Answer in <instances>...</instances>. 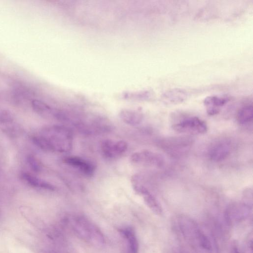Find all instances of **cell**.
Wrapping results in <instances>:
<instances>
[{
  "instance_id": "cell-1",
  "label": "cell",
  "mask_w": 253,
  "mask_h": 253,
  "mask_svg": "<svg viewBox=\"0 0 253 253\" xmlns=\"http://www.w3.org/2000/svg\"><path fill=\"white\" fill-rule=\"evenodd\" d=\"M176 227L184 239L198 253H211L212 245L206 234L193 219L179 215Z\"/></svg>"
},
{
  "instance_id": "cell-2",
  "label": "cell",
  "mask_w": 253,
  "mask_h": 253,
  "mask_svg": "<svg viewBox=\"0 0 253 253\" xmlns=\"http://www.w3.org/2000/svg\"><path fill=\"white\" fill-rule=\"evenodd\" d=\"M65 222L73 234L82 240L97 247L104 244V236L100 229L84 215H69Z\"/></svg>"
},
{
  "instance_id": "cell-3",
  "label": "cell",
  "mask_w": 253,
  "mask_h": 253,
  "mask_svg": "<svg viewBox=\"0 0 253 253\" xmlns=\"http://www.w3.org/2000/svg\"><path fill=\"white\" fill-rule=\"evenodd\" d=\"M42 135L48 141L50 151L67 153L73 148V133L65 126L54 125L48 127Z\"/></svg>"
},
{
  "instance_id": "cell-4",
  "label": "cell",
  "mask_w": 253,
  "mask_h": 253,
  "mask_svg": "<svg viewBox=\"0 0 253 253\" xmlns=\"http://www.w3.org/2000/svg\"><path fill=\"white\" fill-rule=\"evenodd\" d=\"M132 184L134 191L141 196L148 208L155 214L160 215L163 209L160 203L149 189L143 185L139 175H134L132 177Z\"/></svg>"
},
{
  "instance_id": "cell-5",
  "label": "cell",
  "mask_w": 253,
  "mask_h": 253,
  "mask_svg": "<svg viewBox=\"0 0 253 253\" xmlns=\"http://www.w3.org/2000/svg\"><path fill=\"white\" fill-rule=\"evenodd\" d=\"M252 208L247 202H235L230 204L225 210L224 220L229 225H233L245 220L250 216Z\"/></svg>"
},
{
  "instance_id": "cell-6",
  "label": "cell",
  "mask_w": 253,
  "mask_h": 253,
  "mask_svg": "<svg viewBox=\"0 0 253 253\" xmlns=\"http://www.w3.org/2000/svg\"><path fill=\"white\" fill-rule=\"evenodd\" d=\"M172 129L179 133L202 134L206 133L208 126L206 122L197 117H188L172 125Z\"/></svg>"
},
{
  "instance_id": "cell-7",
  "label": "cell",
  "mask_w": 253,
  "mask_h": 253,
  "mask_svg": "<svg viewBox=\"0 0 253 253\" xmlns=\"http://www.w3.org/2000/svg\"><path fill=\"white\" fill-rule=\"evenodd\" d=\"M130 161L135 164L156 168H161L165 164L161 154L147 150L134 152L130 156Z\"/></svg>"
},
{
  "instance_id": "cell-8",
  "label": "cell",
  "mask_w": 253,
  "mask_h": 253,
  "mask_svg": "<svg viewBox=\"0 0 253 253\" xmlns=\"http://www.w3.org/2000/svg\"><path fill=\"white\" fill-rule=\"evenodd\" d=\"M192 144L190 138L183 137H170L162 140L160 145L162 149L172 155H179L186 152Z\"/></svg>"
},
{
  "instance_id": "cell-9",
  "label": "cell",
  "mask_w": 253,
  "mask_h": 253,
  "mask_svg": "<svg viewBox=\"0 0 253 253\" xmlns=\"http://www.w3.org/2000/svg\"><path fill=\"white\" fill-rule=\"evenodd\" d=\"M128 144L124 140L106 139L100 145L102 155L106 158L114 159L122 155L127 150Z\"/></svg>"
},
{
  "instance_id": "cell-10",
  "label": "cell",
  "mask_w": 253,
  "mask_h": 253,
  "mask_svg": "<svg viewBox=\"0 0 253 253\" xmlns=\"http://www.w3.org/2000/svg\"><path fill=\"white\" fill-rule=\"evenodd\" d=\"M231 150L230 142L227 140H218L211 144L208 150V156L213 162H221L226 159Z\"/></svg>"
},
{
  "instance_id": "cell-11",
  "label": "cell",
  "mask_w": 253,
  "mask_h": 253,
  "mask_svg": "<svg viewBox=\"0 0 253 253\" xmlns=\"http://www.w3.org/2000/svg\"><path fill=\"white\" fill-rule=\"evenodd\" d=\"M63 161L86 176H91L95 172L96 167L93 163L82 158L71 156L64 158Z\"/></svg>"
},
{
  "instance_id": "cell-12",
  "label": "cell",
  "mask_w": 253,
  "mask_h": 253,
  "mask_svg": "<svg viewBox=\"0 0 253 253\" xmlns=\"http://www.w3.org/2000/svg\"><path fill=\"white\" fill-rule=\"evenodd\" d=\"M226 96L211 95L206 97L203 101L207 114L214 116L219 113L221 108L229 101Z\"/></svg>"
},
{
  "instance_id": "cell-13",
  "label": "cell",
  "mask_w": 253,
  "mask_h": 253,
  "mask_svg": "<svg viewBox=\"0 0 253 253\" xmlns=\"http://www.w3.org/2000/svg\"><path fill=\"white\" fill-rule=\"evenodd\" d=\"M120 233L126 241L128 253H138L139 244L133 228L125 226L120 229Z\"/></svg>"
},
{
  "instance_id": "cell-14",
  "label": "cell",
  "mask_w": 253,
  "mask_h": 253,
  "mask_svg": "<svg viewBox=\"0 0 253 253\" xmlns=\"http://www.w3.org/2000/svg\"><path fill=\"white\" fill-rule=\"evenodd\" d=\"M119 117L125 124L132 126L140 124L143 119L140 112L128 110H122Z\"/></svg>"
},
{
  "instance_id": "cell-15",
  "label": "cell",
  "mask_w": 253,
  "mask_h": 253,
  "mask_svg": "<svg viewBox=\"0 0 253 253\" xmlns=\"http://www.w3.org/2000/svg\"><path fill=\"white\" fill-rule=\"evenodd\" d=\"M187 97L186 92L182 89L175 88L165 92L163 99L170 103H178L183 102Z\"/></svg>"
},
{
  "instance_id": "cell-16",
  "label": "cell",
  "mask_w": 253,
  "mask_h": 253,
  "mask_svg": "<svg viewBox=\"0 0 253 253\" xmlns=\"http://www.w3.org/2000/svg\"><path fill=\"white\" fill-rule=\"evenodd\" d=\"M23 178L31 185L34 187H39L50 191L55 190V186L52 184L40 179L29 173H24L23 174Z\"/></svg>"
},
{
  "instance_id": "cell-17",
  "label": "cell",
  "mask_w": 253,
  "mask_h": 253,
  "mask_svg": "<svg viewBox=\"0 0 253 253\" xmlns=\"http://www.w3.org/2000/svg\"><path fill=\"white\" fill-rule=\"evenodd\" d=\"M253 118V107L252 105H248L241 108L237 113L236 119L238 123L245 125L252 121Z\"/></svg>"
},
{
  "instance_id": "cell-18",
  "label": "cell",
  "mask_w": 253,
  "mask_h": 253,
  "mask_svg": "<svg viewBox=\"0 0 253 253\" xmlns=\"http://www.w3.org/2000/svg\"><path fill=\"white\" fill-rule=\"evenodd\" d=\"M33 109L40 114H45L51 113V109L45 103L38 100H33L32 102Z\"/></svg>"
},
{
  "instance_id": "cell-19",
  "label": "cell",
  "mask_w": 253,
  "mask_h": 253,
  "mask_svg": "<svg viewBox=\"0 0 253 253\" xmlns=\"http://www.w3.org/2000/svg\"><path fill=\"white\" fill-rule=\"evenodd\" d=\"M28 163L33 170L39 172L42 169L41 165L37 158L33 156H29L27 158Z\"/></svg>"
},
{
  "instance_id": "cell-20",
  "label": "cell",
  "mask_w": 253,
  "mask_h": 253,
  "mask_svg": "<svg viewBox=\"0 0 253 253\" xmlns=\"http://www.w3.org/2000/svg\"><path fill=\"white\" fill-rule=\"evenodd\" d=\"M253 239L252 236L251 237H249L248 239L247 243V247L249 253H252L253 251Z\"/></svg>"
},
{
  "instance_id": "cell-21",
  "label": "cell",
  "mask_w": 253,
  "mask_h": 253,
  "mask_svg": "<svg viewBox=\"0 0 253 253\" xmlns=\"http://www.w3.org/2000/svg\"><path fill=\"white\" fill-rule=\"evenodd\" d=\"M232 253H243L240 250L238 247L236 245H234L232 248Z\"/></svg>"
},
{
  "instance_id": "cell-22",
  "label": "cell",
  "mask_w": 253,
  "mask_h": 253,
  "mask_svg": "<svg viewBox=\"0 0 253 253\" xmlns=\"http://www.w3.org/2000/svg\"><path fill=\"white\" fill-rule=\"evenodd\" d=\"M186 253L185 252H179V253Z\"/></svg>"
}]
</instances>
